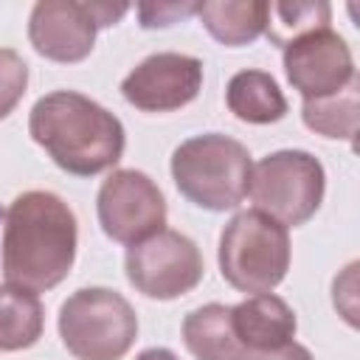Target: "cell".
Listing matches in <instances>:
<instances>
[{"label": "cell", "mask_w": 360, "mask_h": 360, "mask_svg": "<svg viewBox=\"0 0 360 360\" xmlns=\"http://www.w3.org/2000/svg\"><path fill=\"white\" fill-rule=\"evenodd\" d=\"M79 222L73 208L53 191L31 188L17 194L3 214V276L31 292L62 284L76 262Z\"/></svg>", "instance_id": "1"}, {"label": "cell", "mask_w": 360, "mask_h": 360, "mask_svg": "<svg viewBox=\"0 0 360 360\" xmlns=\"http://www.w3.org/2000/svg\"><path fill=\"white\" fill-rule=\"evenodd\" d=\"M28 135L62 172L76 177L112 169L127 146L121 118L76 90L39 96L28 112Z\"/></svg>", "instance_id": "2"}, {"label": "cell", "mask_w": 360, "mask_h": 360, "mask_svg": "<svg viewBox=\"0 0 360 360\" xmlns=\"http://www.w3.org/2000/svg\"><path fill=\"white\" fill-rule=\"evenodd\" d=\"M172 180L177 191L202 211H233L248 197L250 152L242 141L222 132L186 138L172 152Z\"/></svg>", "instance_id": "3"}, {"label": "cell", "mask_w": 360, "mask_h": 360, "mask_svg": "<svg viewBox=\"0 0 360 360\" xmlns=\"http://www.w3.org/2000/svg\"><path fill=\"white\" fill-rule=\"evenodd\" d=\"M217 262L233 290L273 292L290 270V231L256 208L236 211L219 233Z\"/></svg>", "instance_id": "4"}, {"label": "cell", "mask_w": 360, "mask_h": 360, "mask_svg": "<svg viewBox=\"0 0 360 360\" xmlns=\"http://www.w3.org/2000/svg\"><path fill=\"white\" fill-rule=\"evenodd\" d=\"M59 338L76 360H121L138 338L132 304L110 287H82L59 307Z\"/></svg>", "instance_id": "5"}, {"label": "cell", "mask_w": 360, "mask_h": 360, "mask_svg": "<svg viewBox=\"0 0 360 360\" xmlns=\"http://www.w3.org/2000/svg\"><path fill=\"white\" fill-rule=\"evenodd\" d=\"M248 194L256 211L273 217L284 228L309 222L326 194L323 163L307 149H278L250 169Z\"/></svg>", "instance_id": "6"}, {"label": "cell", "mask_w": 360, "mask_h": 360, "mask_svg": "<svg viewBox=\"0 0 360 360\" xmlns=\"http://www.w3.org/2000/svg\"><path fill=\"white\" fill-rule=\"evenodd\" d=\"M124 273L135 292L155 301H174L202 281L205 262L191 236L163 228L127 248Z\"/></svg>", "instance_id": "7"}, {"label": "cell", "mask_w": 360, "mask_h": 360, "mask_svg": "<svg viewBox=\"0 0 360 360\" xmlns=\"http://www.w3.org/2000/svg\"><path fill=\"white\" fill-rule=\"evenodd\" d=\"M96 214L104 236L118 245H138L166 228V197L138 169H112L98 188Z\"/></svg>", "instance_id": "8"}, {"label": "cell", "mask_w": 360, "mask_h": 360, "mask_svg": "<svg viewBox=\"0 0 360 360\" xmlns=\"http://www.w3.org/2000/svg\"><path fill=\"white\" fill-rule=\"evenodd\" d=\"M281 65L292 90L304 101L326 98L357 82V68L349 42L329 28L309 31L281 48Z\"/></svg>", "instance_id": "9"}, {"label": "cell", "mask_w": 360, "mask_h": 360, "mask_svg": "<svg viewBox=\"0 0 360 360\" xmlns=\"http://www.w3.org/2000/svg\"><path fill=\"white\" fill-rule=\"evenodd\" d=\"M202 90V62L191 53L158 51L141 59L121 82V96L141 112H174Z\"/></svg>", "instance_id": "10"}, {"label": "cell", "mask_w": 360, "mask_h": 360, "mask_svg": "<svg viewBox=\"0 0 360 360\" xmlns=\"http://www.w3.org/2000/svg\"><path fill=\"white\" fill-rule=\"evenodd\" d=\"M98 25L84 0H39L28 17V42L51 62L73 65L93 53Z\"/></svg>", "instance_id": "11"}, {"label": "cell", "mask_w": 360, "mask_h": 360, "mask_svg": "<svg viewBox=\"0 0 360 360\" xmlns=\"http://www.w3.org/2000/svg\"><path fill=\"white\" fill-rule=\"evenodd\" d=\"M231 323L248 354L281 349L292 343L298 329L295 309L276 292L248 295L245 301L231 307Z\"/></svg>", "instance_id": "12"}, {"label": "cell", "mask_w": 360, "mask_h": 360, "mask_svg": "<svg viewBox=\"0 0 360 360\" xmlns=\"http://www.w3.org/2000/svg\"><path fill=\"white\" fill-rule=\"evenodd\" d=\"M180 332L186 349L197 360H248V349L233 332L228 304H202L191 309Z\"/></svg>", "instance_id": "13"}, {"label": "cell", "mask_w": 360, "mask_h": 360, "mask_svg": "<svg viewBox=\"0 0 360 360\" xmlns=\"http://www.w3.org/2000/svg\"><path fill=\"white\" fill-rule=\"evenodd\" d=\"M202 28L225 48H242L256 42L270 17L267 0H208L197 6Z\"/></svg>", "instance_id": "14"}, {"label": "cell", "mask_w": 360, "mask_h": 360, "mask_svg": "<svg viewBox=\"0 0 360 360\" xmlns=\"http://www.w3.org/2000/svg\"><path fill=\"white\" fill-rule=\"evenodd\" d=\"M228 110L245 124H276L287 115V98L267 70H239L225 87Z\"/></svg>", "instance_id": "15"}, {"label": "cell", "mask_w": 360, "mask_h": 360, "mask_svg": "<svg viewBox=\"0 0 360 360\" xmlns=\"http://www.w3.org/2000/svg\"><path fill=\"white\" fill-rule=\"evenodd\" d=\"M45 329V307L37 292L0 284V352L31 349Z\"/></svg>", "instance_id": "16"}, {"label": "cell", "mask_w": 360, "mask_h": 360, "mask_svg": "<svg viewBox=\"0 0 360 360\" xmlns=\"http://www.w3.org/2000/svg\"><path fill=\"white\" fill-rule=\"evenodd\" d=\"M301 121L315 135L352 143L357 135V121H360V79L352 82L340 93L304 101L301 104Z\"/></svg>", "instance_id": "17"}, {"label": "cell", "mask_w": 360, "mask_h": 360, "mask_svg": "<svg viewBox=\"0 0 360 360\" xmlns=\"http://www.w3.org/2000/svg\"><path fill=\"white\" fill-rule=\"evenodd\" d=\"M332 20V6L326 0H315V3H270V17H267V39L278 48H284L287 42L318 31V28H329Z\"/></svg>", "instance_id": "18"}, {"label": "cell", "mask_w": 360, "mask_h": 360, "mask_svg": "<svg viewBox=\"0 0 360 360\" xmlns=\"http://www.w3.org/2000/svg\"><path fill=\"white\" fill-rule=\"evenodd\" d=\"M28 90V65L14 48H0V121L14 112Z\"/></svg>", "instance_id": "19"}, {"label": "cell", "mask_w": 360, "mask_h": 360, "mask_svg": "<svg viewBox=\"0 0 360 360\" xmlns=\"http://www.w3.org/2000/svg\"><path fill=\"white\" fill-rule=\"evenodd\" d=\"M197 6L200 3H138L135 11H138V20H141V28H169L180 20H188L197 14Z\"/></svg>", "instance_id": "20"}, {"label": "cell", "mask_w": 360, "mask_h": 360, "mask_svg": "<svg viewBox=\"0 0 360 360\" xmlns=\"http://www.w3.org/2000/svg\"><path fill=\"white\" fill-rule=\"evenodd\" d=\"M127 11H129L127 3H90V14H93V20H96L98 28L118 25Z\"/></svg>", "instance_id": "21"}, {"label": "cell", "mask_w": 360, "mask_h": 360, "mask_svg": "<svg viewBox=\"0 0 360 360\" xmlns=\"http://www.w3.org/2000/svg\"><path fill=\"white\" fill-rule=\"evenodd\" d=\"M248 360H315L312 352L301 343H287L281 349H273V352H256V354H248Z\"/></svg>", "instance_id": "22"}, {"label": "cell", "mask_w": 360, "mask_h": 360, "mask_svg": "<svg viewBox=\"0 0 360 360\" xmlns=\"http://www.w3.org/2000/svg\"><path fill=\"white\" fill-rule=\"evenodd\" d=\"M135 360H180V357L166 346H152V349H143Z\"/></svg>", "instance_id": "23"}]
</instances>
